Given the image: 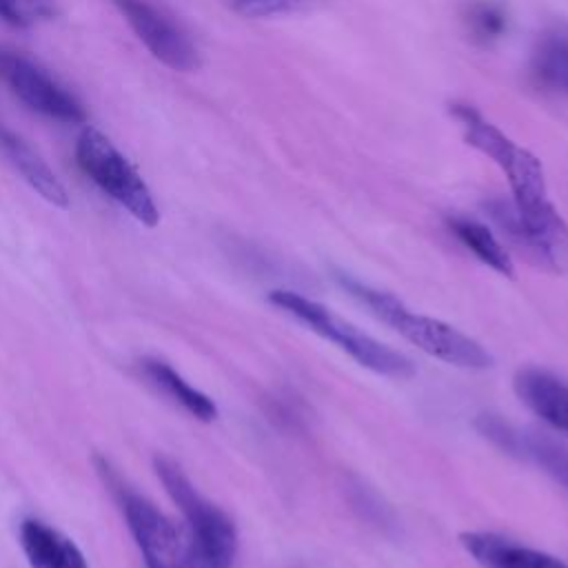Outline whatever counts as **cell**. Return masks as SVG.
<instances>
[{
  "mask_svg": "<svg viewBox=\"0 0 568 568\" xmlns=\"http://www.w3.org/2000/svg\"><path fill=\"white\" fill-rule=\"evenodd\" d=\"M335 280L348 295H353L359 304H364L379 322L390 326L406 342L428 353L430 357H437L446 364L470 368V371H484L493 366V355L477 339L468 337L455 326L442 320L415 313L393 293L362 284L359 280H355L344 271H335Z\"/></svg>",
  "mask_w": 568,
  "mask_h": 568,
  "instance_id": "6da1fadb",
  "label": "cell"
},
{
  "mask_svg": "<svg viewBox=\"0 0 568 568\" xmlns=\"http://www.w3.org/2000/svg\"><path fill=\"white\" fill-rule=\"evenodd\" d=\"M104 484L115 493L129 530L138 541L146 568H217L195 544L186 524L180 526L160 513L149 499L129 490L109 462L95 459Z\"/></svg>",
  "mask_w": 568,
  "mask_h": 568,
  "instance_id": "7a4b0ae2",
  "label": "cell"
},
{
  "mask_svg": "<svg viewBox=\"0 0 568 568\" xmlns=\"http://www.w3.org/2000/svg\"><path fill=\"white\" fill-rule=\"evenodd\" d=\"M268 302L273 306H277L280 311H284L286 315L302 322L304 326H308L320 337L333 342L337 348H342L346 355H351L364 368H368L377 375H384V377H393V379H406V377L415 375V366L404 353H399V351L382 344L379 339L371 337L368 333L359 331L355 324L339 317L328 306H324L306 295H300L291 288L271 291Z\"/></svg>",
  "mask_w": 568,
  "mask_h": 568,
  "instance_id": "3957f363",
  "label": "cell"
},
{
  "mask_svg": "<svg viewBox=\"0 0 568 568\" xmlns=\"http://www.w3.org/2000/svg\"><path fill=\"white\" fill-rule=\"evenodd\" d=\"M450 113L459 120L464 138L470 146L488 155L508 178L510 202L519 211H535L550 204L541 162L526 149L517 146L504 131L490 124L475 106L455 102Z\"/></svg>",
  "mask_w": 568,
  "mask_h": 568,
  "instance_id": "277c9868",
  "label": "cell"
},
{
  "mask_svg": "<svg viewBox=\"0 0 568 568\" xmlns=\"http://www.w3.org/2000/svg\"><path fill=\"white\" fill-rule=\"evenodd\" d=\"M155 475L164 484V490L184 515V524L195 544L217 568H233L237 552V530L231 517L197 493L184 470L164 455L153 459Z\"/></svg>",
  "mask_w": 568,
  "mask_h": 568,
  "instance_id": "5b68a950",
  "label": "cell"
},
{
  "mask_svg": "<svg viewBox=\"0 0 568 568\" xmlns=\"http://www.w3.org/2000/svg\"><path fill=\"white\" fill-rule=\"evenodd\" d=\"M486 213L504 237L535 266L568 273V224L552 204L521 213L510 200L486 202Z\"/></svg>",
  "mask_w": 568,
  "mask_h": 568,
  "instance_id": "8992f818",
  "label": "cell"
},
{
  "mask_svg": "<svg viewBox=\"0 0 568 568\" xmlns=\"http://www.w3.org/2000/svg\"><path fill=\"white\" fill-rule=\"evenodd\" d=\"M80 169L120 206H124L144 226H155L160 220L158 206L140 173L98 129L87 126L75 144Z\"/></svg>",
  "mask_w": 568,
  "mask_h": 568,
  "instance_id": "52a82bcc",
  "label": "cell"
},
{
  "mask_svg": "<svg viewBox=\"0 0 568 568\" xmlns=\"http://www.w3.org/2000/svg\"><path fill=\"white\" fill-rule=\"evenodd\" d=\"M0 73L29 109L58 122H84L87 113L82 104L31 60L16 53H0Z\"/></svg>",
  "mask_w": 568,
  "mask_h": 568,
  "instance_id": "ba28073f",
  "label": "cell"
},
{
  "mask_svg": "<svg viewBox=\"0 0 568 568\" xmlns=\"http://www.w3.org/2000/svg\"><path fill=\"white\" fill-rule=\"evenodd\" d=\"M135 36L162 64L173 71H193L200 67L197 49L191 38L160 9L146 0H113Z\"/></svg>",
  "mask_w": 568,
  "mask_h": 568,
  "instance_id": "9c48e42d",
  "label": "cell"
},
{
  "mask_svg": "<svg viewBox=\"0 0 568 568\" xmlns=\"http://www.w3.org/2000/svg\"><path fill=\"white\" fill-rule=\"evenodd\" d=\"M513 388L530 413L568 437V382L550 371L526 366L515 373Z\"/></svg>",
  "mask_w": 568,
  "mask_h": 568,
  "instance_id": "30bf717a",
  "label": "cell"
},
{
  "mask_svg": "<svg viewBox=\"0 0 568 568\" xmlns=\"http://www.w3.org/2000/svg\"><path fill=\"white\" fill-rule=\"evenodd\" d=\"M459 544L479 568H568L561 559L497 532L466 530L459 535Z\"/></svg>",
  "mask_w": 568,
  "mask_h": 568,
  "instance_id": "8fae6325",
  "label": "cell"
},
{
  "mask_svg": "<svg viewBox=\"0 0 568 568\" xmlns=\"http://www.w3.org/2000/svg\"><path fill=\"white\" fill-rule=\"evenodd\" d=\"M20 544L31 568H89L82 550L69 537L38 519L22 521Z\"/></svg>",
  "mask_w": 568,
  "mask_h": 568,
  "instance_id": "7c38bea8",
  "label": "cell"
},
{
  "mask_svg": "<svg viewBox=\"0 0 568 568\" xmlns=\"http://www.w3.org/2000/svg\"><path fill=\"white\" fill-rule=\"evenodd\" d=\"M0 153L11 162V166L36 189L47 202L55 206H69V195L55 173L47 166V162L13 131L0 124Z\"/></svg>",
  "mask_w": 568,
  "mask_h": 568,
  "instance_id": "4fadbf2b",
  "label": "cell"
},
{
  "mask_svg": "<svg viewBox=\"0 0 568 568\" xmlns=\"http://www.w3.org/2000/svg\"><path fill=\"white\" fill-rule=\"evenodd\" d=\"M521 462H530L568 490V444L544 430L515 428L510 455Z\"/></svg>",
  "mask_w": 568,
  "mask_h": 568,
  "instance_id": "5bb4252c",
  "label": "cell"
},
{
  "mask_svg": "<svg viewBox=\"0 0 568 568\" xmlns=\"http://www.w3.org/2000/svg\"><path fill=\"white\" fill-rule=\"evenodd\" d=\"M446 226L457 237V242L464 244L481 264L490 266L493 271L506 277L515 275V264L506 246L497 240V235L486 224L466 215H448Z\"/></svg>",
  "mask_w": 568,
  "mask_h": 568,
  "instance_id": "9a60e30c",
  "label": "cell"
},
{
  "mask_svg": "<svg viewBox=\"0 0 568 568\" xmlns=\"http://www.w3.org/2000/svg\"><path fill=\"white\" fill-rule=\"evenodd\" d=\"M146 375L182 408H186L200 422H213L217 417V406L209 395L193 388L180 373L160 359H144Z\"/></svg>",
  "mask_w": 568,
  "mask_h": 568,
  "instance_id": "2e32d148",
  "label": "cell"
},
{
  "mask_svg": "<svg viewBox=\"0 0 568 568\" xmlns=\"http://www.w3.org/2000/svg\"><path fill=\"white\" fill-rule=\"evenodd\" d=\"M532 78L539 87L568 95V33H548L532 53Z\"/></svg>",
  "mask_w": 568,
  "mask_h": 568,
  "instance_id": "e0dca14e",
  "label": "cell"
},
{
  "mask_svg": "<svg viewBox=\"0 0 568 568\" xmlns=\"http://www.w3.org/2000/svg\"><path fill=\"white\" fill-rule=\"evenodd\" d=\"M464 24L473 42L493 44L508 29V11L497 0H475L464 11Z\"/></svg>",
  "mask_w": 568,
  "mask_h": 568,
  "instance_id": "ac0fdd59",
  "label": "cell"
},
{
  "mask_svg": "<svg viewBox=\"0 0 568 568\" xmlns=\"http://www.w3.org/2000/svg\"><path fill=\"white\" fill-rule=\"evenodd\" d=\"M229 2L237 13L246 18H271V16H286V13L313 9L331 0H229Z\"/></svg>",
  "mask_w": 568,
  "mask_h": 568,
  "instance_id": "d6986e66",
  "label": "cell"
},
{
  "mask_svg": "<svg viewBox=\"0 0 568 568\" xmlns=\"http://www.w3.org/2000/svg\"><path fill=\"white\" fill-rule=\"evenodd\" d=\"M0 18L7 24L20 27V29H24L31 22V18L24 13V9L20 7L18 0H0Z\"/></svg>",
  "mask_w": 568,
  "mask_h": 568,
  "instance_id": "ffe728a7",
  "label": "cell"
},
{
  "mask_svg": "<svg viewBox=\"0 0 568 568\" xmlns=\"http://www.w3.org/2000/svg\"><path fill=\"white\" fill-rule=\"evenodd\" d=\"M20 7L24 9V13L29 18H36V16H51L53 13V7H51V0H18Z\"/></svg>",
  "mask_w": 568,
  "mask_h": 568,
  "instance_id": "44dd1931",
  "label": "cell"
}]
</instances>
